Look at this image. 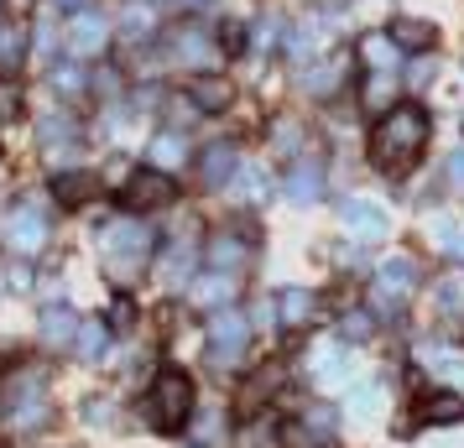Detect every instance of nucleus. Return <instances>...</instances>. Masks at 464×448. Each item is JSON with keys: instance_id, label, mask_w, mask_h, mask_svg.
<instances>
[{"instance_id": "1", "label": "nucleus", "mask_w": 464, "mask_h": 448, "mask_svg": "<svg viewBox=\"0 0 464 448\" xmlns=\"http://www.w3.org/2000/svg\"><path fill=\"white\" fill-rule=\"evenodd\" d=\"M428 130H433L428 110L397 105L392 115H381V126L371 130V162L381 172H392V177L412 172L422 162V151H428Z\"/></svg>"}, {"instance_id": "2", "label": "nucleus", "mask_w": 464, "mask_h": 448, "mask_svg": "<svg viewBox=\"0 0 464 448\" xmlns=\"http://www.w3.org/2000/svg\"><path fill=\"white\" fill-rule=\"evenodd\" d=\"M193 417V381L183 376V370H157V381H151L147 391V423L157 427V433H183Z\"/></svg>"}, {"instance_id": "3", "label": "nucleus", "mask_w": 464, "mask_h": 448, "mask_svg": "<svg viewBox=\"0 0 464 448\" xmlns=\"http://www.w3.org/2000/svg\"><path fill=\"white\" fill-rule=\"evenodd\" d=\"M151 245V235H147V224H136V219H115L105 230V256L115 261L110 272L115 277H130L136 266H141V251Z\"/></svg>"}, {"instance_id": "4", "label": "nucleus", "mask_w": 464, "mask_h": 448, "mask_svg": "<svg viewBox=\"0 0 464 448\" xmlns=\"http://www.w3.org/2000/svg\"><path fill=\"white\" fill-rule=\"evenodd\" d=\"M204 334H209L219 360H235L246 349V339H251V319H246V308H214L209 323H204Z\"/></svg>"}, {"instance_id": "5", "label": "nucleus", "mask_w": 464, "mask_h": 448, "mask_svg": "<svg viewBox=\"0 0 464 448\" xmlns=\"http://www.w3.org/2000/svg\"><path fill=\"white\" fill-rule=\"evenodd\" d=\"M412 287H418V266L407 256H392L386 266L376 272V287H371V298L381 302V313H397V302L412 298Z\"/></svg>"}, {"instance_id": "6", "label": "nucleus", "mask_w": 464, "mask_h": 448, "mask_svg": "<svg viewBox=\"0 0 464 448\" xmlns=\"http://www.w3.org/2000/svg\"><path fill=\"white\" fill-rule=\"evenodd\" d=\"M0 240L11 245V251H22V256H32V251H43V240H47V219L32 204H22V209L5 219V230H0Z\"/></svg>"}, {"instance_id": "7", "label": "nucleus", "mask_w": 464, "mask_h": 448, "mask_svg": "<svg viewBox=\"0 0 464 448\" xmlns=\"http://www.w3.org/2000/svg\"><path fill=\"white\" fill-rule=\"evenodd\" d=\"M454 417H464V396L443 391V386H428V391H418V402H412V423H418V427L454 423Z\"/></svg>"}, {"instance_id": "8", "label": "nucleus", "mask_w": 464, "mask_h": 448, "mask_svg": "<svg viewBox=\"0 0 464 448\" xmlns=\"http://www.w3.org/2000/svg\"><path fill=\"white\" fill-rule=\"evenodd\" d=\"M63 43H68V52H73V58H94V52H100V47L110 43L105 16H94V11H79V16L68 22Z\"/></svg>"}, {"instance_id": "9", "label": "nucleus", "mask_w": 464, "mask_h": 448, "mask_svg": "<svg viewBox=\"0 0 464 448\" xmlns=\"http://www.w3.org/2000/svg\"><path fill=\"white\" fill-rule=\"evenodd\" d=\"M126 209H151V204H168L172 198V183H168V172L162 167H141L136 177L126 183Z\"/></svg>"}, {"instance_id": "10", "label": "nucleus", "mask_w": 464, "mask_h": 448, "mask_svg": "<svg viewBox=\"0 0 464 448\" xmlns=\"http://www.w3.org/2000/svg\"><path fill=\"white\" fill-rule=\"evenodd\" d=\"M329 32H334V22H318V16H308V22H297L293 32L282 37V47H287V58H293V63H308V58H318V52H324Z\"/></svg>"}, {"instance_id": "11", "label": "nucleus", "mask_w": 464, "mask_h": 448, "mask_svg": "<svg viewBox=\"0 0 464 448\" xmlns=\"http://www.w3.org/2000/svg\"><path fill=\"white\" fill-rule=\"evenodd\" d=\"M172 52H178V63H188V68H209L219 58V47H214V37H204V26H183L172 37Z\"/></svg>"}, {"instance_id": "12", "label": "nucleus", "mask_w": 464, "mask_h": 448, "mask_svg": "<svg viewBox=\"0 0 464 448\" xmlns=\"http://www.w3.org/2000/svg\"><path fill=\"white\" fill-rule=\"evenodd\" d=\"M79 313L73 308H47L43 323H37V334H43V344H53V349H63V344H79Z\"/></svg>"}, {"instance_id": "13", "label": "nucleus", "mask_w": 464, "mask_h": 448, "mask_svg": "<svg viewBox=\"0 0 464 448\" xmlns=\"http://www.w3.org/2000/svg\"><path fill=\"white\" fill-rule=\"evenodd\" d=\"M235 167H240V147H235V141H214V147L204 151V162H198L204 183H230Z\"/></svg>"}, {"instance_id": "14", "label": "nucleus", "mask_w": 464, "mask_h": 448, "mask_svg": "<svg viewBox=\"0 0 464 448\" xmlns=\"http://www.w3.org/2000/svg\"><path fill=\"white\" fill-rule=\"evenodd\" d=\"M344 224L355 240H381L386 235V214L376 204H344Z\"/></svg>"}, {"instance_id": "15", "label": "nucleus", "mask_w": 464, "mask_h": 448, "mask_svg": "<svg viewBox=\"0 0 464 448\" xmlns=\"http://www.w3.org/2000/svg\"><path fill=\"white\" fill-rule=\"evenodd\" d=\"M318 193H324V167L318 162H303V167L287 172V198L293 204H314Z\"/></svg>"}, {"instance_id": "16", "label": "nucleus", "mask_w": 464, "mask_h": 448, "mask_svg": "<svg viewBox=\"0 0 464 448\" xmlns=\"http://www.w3.org/2000/svg\"><path fill=\"white\" fill-rule=\"evenodd\" d=\"M230 298H235V277L230 272H214V277L193 281V302H198V308H225Z\"/></svg>"}, {"instance_id": "17", "label": "nucleus", "mask_w": 464, "mask_h": 448, "mask_svg": "<svg viewBox=\"0 0 464 448\" xmlns=\"http://www.w3.org/2000/svg\"><path fill=\"white\" fill-rule=\"evenodd\" d=\"M204 261H209L214 272H235V266L246 261V240L240 235H214L209 245H204Z\"/></svg>"}, {"instance_id": "18", "label": "nucleus", "mask_w": 464, "mask_h": 448, "mask_svg": "<svg viewBox=\"0 0 464 448\" xmlns=\"http://www.w3.org/2000/svg\"><path fill=\"white\" fill-rule=\"evenodd\" d=\"M188 266H193V245L178 240L168 256H162V287H183V281H188Z\"/></svg>"}, {"instance_id": "19", "label": "nucleus", "mask_w": 464, "mask_h": 448, "mask_svg": "<svg viewBox=\"0 0 464 448\" xmlns=\"http://www.w3.org/2000/svg\"><path fill=\"white\" fill-rule=\"evenodd\" d=\"M276 319L282 323H308L314 319V292H303V287L282 292V298H276Z\"/></svg>"}, {"instance_id": "20", "label": "nucleus", "mask_w": 464, "mask_h": 448, "mask_svg": "<svg viewBox=\"0 0 464 448\" xmlns=\"http://www.w3.org/2000/svg\"><path fill=\"white\" fill-rule=\"evenodd\" d=\"M360 52H365V63L376 68V73H392V68H397V37H365V43H360Z\"/></svg>"}, {"instance_id": "21", "label": "nucleus", "mask_w": 464, "mask_h": 448, "mask_svg": "<svg viewBox=\"0 0 464 448\" xmlns=\"http://www.w3.org/2000/svg\"><path fill=\"white\" fill-rule=\"evenodd\" d=\"M314 376H318V386H329V391H339V386L350 381V365H344V349H329V355H318V360H314Z\"/></svg>"}, {"instance_id": "22", "label": "nucleus", "mask_w": 464, "mask_h": 448, "mask_svg": "<svg viewBox=\"0 0 464 448\" xmlns=\"http://www.w3.org/2000/svg\"><path fill=\"white\" fill-rule=\"evenodd\" d=\"M58 198H63L68 209L89 204V198H94V177H89V172H63V177H58Z\"/></svg>"}, {"instance_id": "23", "label": "nucleus", "mask_w": 464, "mask_h": 448, "mask_svg": "<svg viewBox=\"0 0 464 448\" xmlns=\"http://www.w3.org/2000/svg\"><path fill=\"white\" fill-rule=\"evenodd\" d=\"M188 157V147H183V136H172V130H162L157 141H151V167H178Z\"/></svg>"}, {"instance_id": "24", "label": "nucleus", "mask_w": 464, "mask_h": 448, "mask_svg": "<svg viewBox=\"0 0 464 448\" xmlns=\"http://www.w3.org/2000/svg\"><path fill=\"white\" fill-rule=\"evenodd\" d=\"M193 105L198 110H225L230 105V84H219V79L204 84V79H198V84H193Z\"/></svg>"}, {"instance_id": "25", "label": "nucleus", "mask_w": 464, "mask_h": 448, "mask_svg": "<svg viewBox=\"0 0 464 448\" xmlns=\"http://www.w3.org/2000/svg\"><path fill=\"white\" fill-rule=\"evenodd\" d=\"M339 73H344V63H339V58H324L318 68H308V79H303V84H308V94H324V89L339 84Z\"/></svg>"}, {"instance_id": "26", "label": "nucleus", "mask_w": 464, "mask_h": 448, "mask_svg": "<svg viewBox=\"0 0 464 448\" xmlns=\"http://www.w3.org/2000/svg\"><path fill=\"white\" fill-rule=\"evenodd\" d=\"M240 448H282V438H276V423H272V417L251 423L246 433H240Z\"/></svg>"}, {"instance_id": "27", "label": "nucleus", "mask_w": 464, "mask_h": 448, "mask_svg": "<svg viewBox=\"0 0 464 448\" xmlns=\"http://www.w3.org/2000/svg\"><path fill=\"white\" fill-rule=\"evenodd\" d=\"M22 58V26H0V63Z\"/></svg>"}, {"instance_id": "28", "label": "nucleus", "mask_w": 464, "mask_h": 448, "mask_svg": "<svg viewBox=\"0 0 464 448\" xmlns=\"http://www.w3.org/2000/svg\"><path fill=\"white\" fill-rule=\"evenodd\" d=\"M53 84H58V94H79V89H84V68L63 63L58 73H53Z\"/></svg>"}, {"instance_id": "29", "label": "nucleus", "mask_w": 464, "mask_h": 448, "mask_svg": "<svg viewBox=\"0 0 464 448\" xmlns=\"http://www.w3.org/2000/svg\"><path fill=\"white\" fill-rule=\"evenodd\" d=\"M235 183H240V188H235V198H261V193H266V177H261L256 167H246Z\"/></svg>"}, {"instance_id": "30", "label": "nucleus", "mask_w": 464, "mask_h": 448, "mask_svg": "<svg viewBox=\"0 0 464 448\" xmlns=\"http://www.w3.org/2000/svg\"><path fill=\"white\" fill-rule=\"evenodd\" d=\"M397 43H418V47H428V43H433V26H428V22H401V26H397Z\"/></svg>"}, {"instance_id": "31", "label": "nucleus", "mask_w": 464, "mask_h": 448, "mask_svg": "<svg viewBox=\"0 0 464 448\" xmlns=\"http://www.w3.org/2000/svg\"><path fill=\"white\" fill-rule=\"evenodd\" d=\"M79 344H84L79 355H84V360H94V355H100V344H105V329H100V323H84V329H79Z\"/></svg>"}, {"instance_id": "32", "label": "nucleus", "mask_w": 464, "mask_h": 448, "mask_svg": "<svg viewBox=\"0 0 464 448\" xmlns=\"http://www.w3.org/2000/svg\"><path fill=\"white\" fill-rule=\"evenodd\" d=\"M151 32V11L147 5H130L126 11V37H147Z\"/></svg>"}, {"instance_id": "33", "label": "nucleus", "mask_w": 464, "mask_h": 448, "mask_svg": "<svg viewBox=\"0 0 464 448\" xmlns=\"http://www.w3.org/2000/svg\"><path fill=\"white\" fill-rule=\"evenodd\" d=\"M32 396H37V391H32ZM32 396L16 406V427H32V423H43V417H47V406H43V402H32Z\"/></svg>"}, {"instance_id": "34", "label": "nucleus", "mask_w": 464, "mask_h": 448, "mask_svg": "<svg viewBox=\"0 0 464 448\" xmlns=\"http://www.w3.org/2000/svg\"><path fill=\"white\" fill-rule=\"evenodd\" d=\"M297 147H303V130H297V126H282V130H276V151H287V157H293Z\"/></svg>"}, {"instance_id": "35", "label": "nucleus", "mask_w": 464, "mask_h": 448, "mask_svg": "<svg viewBox=\"0 0 464 448\" xmlns=\"http://www.w3.org/2000/svg\"><path fill=\"white\" fill-rule=\"evenodd\" d=\"M344 334H350V339H365V334H371V319H365V313H350V319H344Z\"/></svg>"}, {"instance_id": "36", "label": "nucleus", "mask_w": 464, "mask_h": 448, "mask_svg": "<svg viewBox=\"0 0 464 448\" xmlns=\"http://www.w3.org/2000/svg\"><path fill=\"white\" fill-rule=\"evenodd\" d=\"M443 172H449V183H454V188H464V147L449 157V167H443Z\"/></svg>"}, {"instance_id": "37", "label": "nucleus", "mask_w": 464, "mask_h": 448, "mask_svg": "<svg viewBox=\"0 0 464 448\" xmlns=\"http://www.w3.org/2000/svg\"><path fill=\"white\" fill-rule=\"evenodd\" d=\"M433 79V63H412L407 68V84H428Z\"/></svg>"}, {"instance_id": "38", "label": "nucleus", "mask_w": 464, "mask_h": 448, "mask_svg": "<svg viewBox=\"0 0 464 448\" xmlns=\"http://www.w3.org/2000/svg\"><path fill=\"white\" fill-rule=\"evenodd\" d=\"M63 5H79V0H63Z\"/></svg>"}]
</instances>
